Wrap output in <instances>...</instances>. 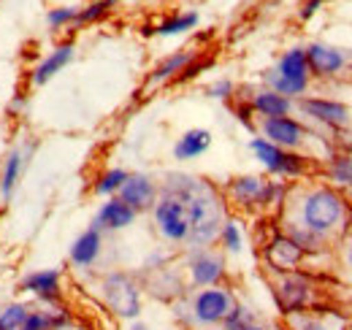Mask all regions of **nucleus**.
Instances as JSON below:
<instances>
[{"label": "nucleus", "instance_id": "1", "mask_svg": "<svg viewBox=\"0 0 352 330\" xmlns=\"http://www.w3.org/2000/svg\"><path fill=\"white\" fill-rule=\"evenodd\" d=\"M160 192L182 198V204L187 206V214H190L187 249L214 247L217 244L222 222L228 219V204L212 182H206L201 176H192V173L171 170V173L163 176Z\"/></svg>", "mask_w": 352, "mask_h": 330}, {"label": "nucleus", "instance_id": "2", "mask_svg": "<svg viewBox=\"0 0 352 330\" xmlns=\"http://www.w3.org/2000/svg\"><path fill=\"white\" fill-rule=\"evenodd\" d=\"M287 219L304 225L322 239H331V236L347 230L352 211L347 198L336 187L314 184V187H309L298 195V201L293 204V217H287Z\"/></svg>", "mask_w": 352, "mask_h": 330}, {"label": "nucleus", "instance_id": "3", "mask_svg": "<svg viewBox=\"0 0 352 330\" xmlns=\"http://www.w3.org/2000/svg\"><path fill=\"white\" fill-rule=\"evenodd\" d=\"M236 300H239L236 292L228 285L192 289V292H184L179 300H174L176 320L192 330L220 328Z\"/></svg>", "mask_w": 352, "mask_h": 330}, {"label": "nucleus", "instance_id": "4", "mask_svg": "<svg viewBox=\"0 0 352 330\" xmlns=\"http://www.w3.org/2000/svg\"><path fill=\"white\" fill-rule=\"evenodd\" d=\"M287 198L285 182H271L258 173L233 176L225 184V204H233L241 211H265V208L282 206Z\"/></svg>", "mask_w": 352, "mask_h": 330}, {"label": "nucleus", "instance_id": "5", "mask_svg": "<svg viewBox=\"0 0 352 330\" xmlns=\"http://www.w3.org/2000/svg\"><path fill=\"white\" fill-rule=\"evenodd\" d=\"M98 295H100L103 306L117 320L133 322V320L141 317L144 287H141V282L133 274H128V271H109V274H103L100 282H98Z\"/></svg>", "mask_w": 352, "mask_h": 330}, {"label": "nucleus", "instance_id": "6", "mask_svg": "<svg viewBox=\"0 0 352 330\" xmlns=\"http://www.w3.org/2000/svg\"><path fill=\"white\" fill-rule=\"evenodd\" d=\"M311 82V74H309V63H307V49L304 46H293L287 49L276 65L271 71L263 74V84L268 89L290 98V100H298L304 98Z\"/></svg>", "mask_w": 352, "mask_h": 330}, {"label": "nucleus", "instance_id": "7", "mask_svg": "<svg viewBox=\"0 0 352 330\" xmlns=\"http://www.w3.org/2000/svg\"><path fill=\"white\" fill-rule=\"evenodd\" d=\"M152 222H155L157 236L166 244L187 247V241H190V214H187V206L182 204V198L160 192L157 204L152 206Z\"/></svg>", "mask_w": 352, "mask_h": 330}, {"label": "nucleus", "instance_id": "8", "mask_svg": "<svg viewBox=\"0 0 352 330\" xmlns=\"http://www.w3.org/2000/svg\"><path fill=\"white\" fill-rule=\"evenodd\" d=\"M250 152L255 155V160L263 165L271 176L279 179H301L309 170V160L298 152H287L271 141H265L263 135L250 138Z\"/></svg>", "mask_w": 352, "mask_h": 330}, {"label": "nucleus", "instance_id": "9", "mask_svg": "<svg viewBox=\"0 0 352 330\" xmlns=\"http://www.w3.org/2000/svg\"><path fill=\"white\" fill-rule=\"evenodd\" d=\"M184 271H187V279H190V287L192 289L225 285V279H228L225 252H220V249L214 247L187 249Z\"/></svg>", "mask_w": 352, "mask_h": 330}, {"label": "nucleus", "instance_id": "10", "mask_svg": "<svg viewBox=\"0 0 352 330\" xmlns=\"http://www.w3.org/2000/svg\"><path fill=\"white\" fill-rule=\"evenodd\" d=\"M274 298L276 306L282 309V314H296V311H309L317 300V287L301 271H290V274H276L274 279Z\"/></svg>", "mask_w": 352, "mask_h": 330}, {"label": "nucleus", "instance_id": "11", "mask_svg": "<svg viewBox=\"0 0 352 330\" xmlns=\"http://www.w3.org/2000/svg\"><path fill=\"white\" fill-rule=\"evenodd\" d=\"M307 49V63H309V74L314 79H336L347 71L350 65V52L342 49V46H333V43H322L314 41L304 46Z\"/></svg>", "mask_w": 352, "mask_h": 330}, {"label": "nucleus", "instance_id": "12", "mask_svg": "<svg viewBox=\"0 0 352 330\" xmlns=\"http://www.w3.org/2000/svg\"><path fill=\"white\" fill-rule=\"evenodd\" d=\"M255 130L265 141H271L287 152H298L309 138L307 124L298 122L296 117H265V120H258Z\"/></svg>", "mask_w": 352, "mask_h": 330}, {"label": "nucleus", "instance_id": "13", "mask_svg": "<svg viewBox=\"0 0 352 330\" xmlns=\"http://www.w3.org/2000/svg\"><path fill=\"white\" fill-rule=\"evenodd\" d=\"M296 109L309 117L311 122L322 124V127H331V130H342L350 124V106L339 103V100H331V98H298L296 100Z\"/></svg>", "mask_w": 352, "mask_h": 330}, {"label": "nucleus", "instance_id": "14", "mask_svg": "<svg viewBox=\"0 0 352 330\" xmlns=\"http://www.w3.org/2000/svg\"><path fill=\"white\" fill-rule=\"evenodd\" d=\"M33 152H36V141H28L22 146H11L8 149L6 160H3V168H0V206H8L11 198L16 195L22 173H25L28 160H30Z\"/></svg>", "mask_w": 352, "mask_h": 330}, {"label": "nucleus", "instance_id": "15", "mask_svg": "<svg viewBox=\"0 0 352 330\" xmlns=\"http://www.w3.org/2000/svg\"><path fill=\"white\" fill-rule=\"evenodd\" d=\"M19 292L30 295L38 303H63V271L60 268H38L22 276Z\"/></svg>", "mask_w": 352, "mask_h": 330}, {"label": "nucleus", "instance_id": "16", "mask_svg": "<svg viewBox=\"0 0 352 330\" xmlns=\"http://www.w3.org/2000/svg\"><path fill=\"white\" fill-rule=\"evenodd\" d=\"M265 265L274 271V274H290V271H301L307 254L304 249L298 247L296 241H290L285 233H276L265 241L263 247Z\"/></svg>", "mask_w": 352, "mask_h": 330}, {"label": "nucleus", "instance_id": "17", "mask_svg": "<svg viewBox=\"0 0 352 330\" xmlns=\"http://www.w3.org/2000/svg\"><path fill=\"white\" fill-rule=\"evenodd\" d=\"M117 198L122 204L135 211V214H144V211H152V206L157 204L160 198V184L149 176V173H128L125 184L120 187Z\"/></svg>", "mask_w": 352, "mask_h": 330}, {"label": "nucleus", "instance_id": "18", "mask_svg": "<svg viewBox=\"0 0 352 330\" xmlns=\"http://www.w3.org/2000/svg\"><path fill=\"white\" fill-rule=\"evenodd\" d=\"M74 325V314L63 303H38L33 300L22 330H68Z\"/></svg>", "mask_w": 352, "mask_h": 330}, {"label": "nucleus", "instance_id": "19", "mask_svg": "<svg viewBox=\"0 0 352 330\" xmlns=\"http://www.w3.org/2000/svg\"><path fill=\"white\" fill-rule=\"evenodd\" d=\"M135 211L128 204H122L117 195L114 198H106L100 208L95 211L92 217V228H98L100 233H120V230H128L133 222H135Z\"/></svg>", "mask_w": 352, "mask_h": 330}, {"label": "nucleus", "instance_id": "20", "mask_svg": "<svg viewBox=\"0 0 352 330\" xmlns=\"http://www.w3.org/2000/svg\"><path fill=\"white\" fill-rule=\"evenodd\" d=\"M103 254V233L98 228L89 225L87 230H82L74 244L68 249V263L76 268V271H89Z\"/></svg>", "mask_w": 352, "mask_h": 330}, {"label": "nucleus", "instance_id": "21", "mask_svg": "<svg viewBox=\"0 0 352 330\" xmlns=\"http://www.w3.org/2000/svg\"><path fill=\"white\" fill-rule=\"evenodd\" d=\"M74 57H76V46H74V41L57 43L44 60L30 71V84H33V87H44V84H49L57 74H63V71L74 63Z\"/></svg>", "mask_w": 352, "mask_h": 330}, {"label": "nucleus", "instance_id": "22", "mask_svg": "<svg viewBox=\"0 0 352 330\" xmlns=\"http://www.w3.org/2000/svg\"><path fill=\"white\" fill-rule=\"evenodd\" d=\"M212 141H214V135L206 127H190V130H184L174 144V160L190 163V160L204 157L212 149Z\"/></svg>", "mask_w": 352, "mask_h": 330}, {"label": "nucleus", "instance_id": "23", "mask_svg": "<svg viewBox=\"0 0 352 330\" xmlns=\"http://www.w3.org/2000/svg\"><path fill=\"white\" fill-rule=\"evenodd\" d=\"M247 103L255 111V117H261V120H265V117H290L296 111V100H290V98L268 89V87L252 92L247 98Z\"/></svg>", "mask_w": 352, "mask_h": 330}, {"label": "nucleus", "instance_id": "24", "mask_svg": "<svg viewBox=\"0 0 352 330\" xmlns=\"http://www.w3.org/2000/svg\"><path fill=\"white\" fill-rule=\"evenodd\" d=\"M287 330H347V322L331 311H296L285 317Z\"/></svg>", "mask_w": 352, "mask_h": 330}, {"label": "nucleus", "instance_id": "25", "mask_svg": "<svg viewBox=\"0 0 352 330\" xmlns=\"http://www.w3.org/2000/svg\"><path fill=\"white\" fill-rule=\"evenodd\" d=\"M192 57H195V52H174V54L163 57V60L152 68V74H149L146 84H149V87H160V84L176 82L179 74L187 68V63H190Z\"/></svg>", "mask_w": 352, "mask_h": 330}, {"label": "nucleus", "instance_id": "26", "mask_svg": "<svg viewBox=\"0 0 352 330\" xmlns=\"http://www.w3.org/2000/svg\"><path fill=\"white\" fill-rule=\"evenodd\" d=\"M201 22L198 11H182V14H174L168 19H163L157 28H146V33H155L160 38H174V36H184L190 30H195Z\"/></svg>", "mask_w": 352, "mask_h": 330}, {"label": "nucleus", "instance_id": "27", "mask_svg": "<svg viewBox=\"0 0 352 330\" xmlns=\"http://www.w3.org/2000/svg\"><path fill=\"white\" fill-rule=\"evenodd\" d=\"M282 233H285L290 241H296L298 247L304 249V254H320L322 249H328V239H322V236L311 233L309 228L298 225V222H293V219H285Z\"/></svg>", "mask_w": 352, "mask_h": 330}, {"label": "nucleus", "instance_id": "28", "mask_svg": "<svg viewBox=\"0 0 352 330\" xmlns=\"http://www.w3.org/2000/svg\"><path fill=\"white\" fill-rule=\"evenodd\" d=\"M325 173L336 184V190H352V155H347V152L331 155L328 165H325Z\"/></svg>", "mask_w": 352, "mask_h": 330}, {"label": "nucleus", "instance_id": "29", "mask_svg": "<svg viewBox=\"0 0 352 330\" xmlns=\"http://www.w3.org/2000/svg\"><path fill=\"white\" fill-rule=\"evenodd\" d=\"M217 244L222 247L225 254H241L244 252V228L236 217H228L222 222V230H220V239Z\"/></svg>", "mask_w": 352, "mask_h": 330}, {"label": "nucleus", "instance_id": "30", "mask_svg": "<svg viewBox=\"0 0 352 330\" xmlns=\"http://www.w3.org/2000/svg\"><path fill=\"white\" fill-rule=\"evenodd\" d=\"M128 173H131V170H125V168H109V170H103V173L95 179L92 192L100 195V198H114V195L120 192V187L125 184Z\"/></svg>", "mask_w": 352, "mask_h": 330}, {"label": "nucleus", "instance_id": "31", "mask_svg": "<svg viewBox=\"0 0 352 330\" xmlns=\"http://www.w3.org/2000/svg\"><path fill=\"white\" fill-rule=\"evenodd\" d=\"M30 303L28 300H8L0 306V330H22Z\"/></svg>", "mask_w": 352, "mask_h": 330}, {"label": "nucleus", "instance_id": "32", "mask_svg": "<svg viewBox=\"0 0 352 330\" xmlns=\"http://www.w3.org/2000/svg\"><path fill=\"white\" fill-rule=\"evenodd\" d=\"M114 6H117V0H92V3H87L85 8H79V14H76V25L82 28V25H95V22L106 19V16L114 11Z\"/></svg>", "mask_w": 352, "mask_h": 330}, {"label": "nucleus", "instance_id": "33", "mask_svg": "<svg viewBox=\"0 0 352 330\" xmlns=\"http://www.w3.org/2000/svg\"><path fill=\"white\" fill-rule=\"evenodd\" d=\"M250 322H258L255 311H252L247 303L236 300V303H233V309L228 311V317L222 320L220 330H239V328H244V325H250Z\"/></svg>", "mask_w": 352, "mask_h": 330}, {"label": "nucleus", "instance_id": "34", "mask_svg": "<svg viewBox=\"0 0 352 330\" xmlns=\"http://www.w3.org/2000/svg\"><path fill=\"white\" fill-rule=\"evenodd\" d=\"M76 14H79V8H74V6H57V8H49V14H46V25H49L52 30L74 28V25H76Z\"/></svg>", "mask_w": 352, "mask_h": 330}, {"label": "nucleus", "instance_id": "35", "mask_svg": "<svg viewBox=\"0 0 352 330\" xmlns=\"http://www.w3.org/2000/svg\"><path fill=\"white\" fill-rule=\"evenodd\" d=\"M206 95L214 98V100H230L236 95V84L230 82V79H217L214 84L206 87Z\"/></svg>", "mask_w": 352, "mask_h": 330}, {"label": "nucleus", "instance_id": "36", "mask_svg": "<svg viewBox=\"0 0 352 330\" xmlns=\"http://www.w3.org/2000/svg\"><path fill=\"white\" fill-rule=\"evenodd\" d=\"M212 65V60H198V54L187 63V68L179 74V79H176V84H182V82H190V79H195V76H201L206 68Z\"/></svg>", "mask_w": 352, "mask_h": 330}, {"label": "nucleus", "instance_id": "37", "mask_svg": "<svg viewBox=\"0 0 352 330\" xmlns=\"http://www.w3.org/2000/svg\"><path fill=\"white\" fill-rule=\"evenodd\" d=\"M233 114H236V120L244 124L247 130H252V133H255L258 120H255V111L250 109V103H247V100H244V103H236V106H233Z\"/></svg>", "mask_w": 352, "mask_h": 330}, {"label": "nucleus", "instance_id": "38", "mask_svg": "<svg viewBox=\"0 0 352 330\" xmlns=\"http://www.w3.org/2000/svg\"><path fill=\"white\" fill-rule=\"evenodd\" d=\"M322 6H325V0H304V3H301V11H298L301 22H309V19H311Z\"/></svg>", "mask_w": 352, "mask_h": 330}, {"label": "nucleus", "instance_id": "39", "mask_svg": "<svg viewBox=\"0 0 352 330\" xmlns=\"http://www.w3.org/2000/svg\"><path fill=\"white\" fill-rule=\"evenodd\" d=\"M146 271H160V268H166L168 265V254L166 252H155L152 257H146Z\"/></svg>", "mask_w": 352, "mask_h": 330}, {"label": "nucleus", "instance_id": "40", "mask_svg": "<svg viewBox=\"0 0 352 330\" xmlns=\"http://www.w3.org/2000/svg\"><path fill=\"white\" fill-rule=\"evenodd\" d=\"M25 109H28V98H25V95H16L14 100H8V114H11V117H19Z\"/></svg>", "mask_w": 352, "mask_h": 330}, {"label": "nucleus", "instance_id": "41", "mask_svg": "<svg viewBox=\"0 0 352 330\" xmlns=\"http://www.w3.org/2000/svg\"><path fill=\"white\" fill-rule=\"evenodd\" d=\"M344 263H347V271L352 274V239L347 236V247H344Z\"/></svg>", "mask_w": 352, "mask_h": 330}, {"label": "nucleus", "instance_id": "42", "mask_svg": "<svg viewBox=\"0 0 352 330\" xmlns=\"http://www.w3.org/2000/svg\"><path fill=\"white\" fill-rule=\"evenodd\" d=\"M239 330H274V328H268L263 322H250V325H244V328H239Z\"/></svg>", "mask_w": 352, "mask_h": 330}, {"label": "nucleus", "instance_id": "43", "mask_svg": "<svg viewBox=\"0 0 352 330\" xmlns=\"http://www.w3.org/2000/svg\"><path fill=\"white\" fill-rule=\"evenodd\" d=\"M128 330H149V328H146V325H144L141 320H133V322H131V328H128Z\"/></svg>", "mask_w": 352, "mask_h": 330}]
</instances>
